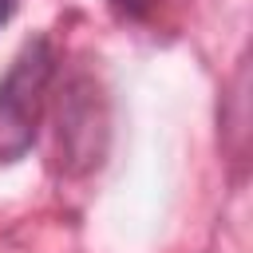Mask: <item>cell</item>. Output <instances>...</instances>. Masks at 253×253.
<instances>
[{
	"label": "cell",
	"instance_id": "obj_3",
	"mask_svg": "<svg viewBox=\"0 0 253 253\" xmlns=\"http://www.w3.org/2000/svg\"><path fill=\"white\" fill-rule=\"evenodd\" d=\"M16 4H20V0H0V24H8V20H12Z\"/></svg>",
	"mask_w": 253,
	"mask_h": 253
},
{
	"label": "cell",
	"instance_id": "obj_1",
	"mask_svg": "<svg viewBox=\"0 0 253 253\" xmlns=\"http://www.w3.org/2000/svg\"><path fill=\"white\" fill-rule=\"evenodd\" d=\"M51 75H55V51L47 36L28 40L12 59L8 75L0 79V162H16L32 150Z\"/></svg>",
	"mask_w": 253,
	"mask_h": 253
},
{
	"label": "cell",
	"instance_id": "obj_2",
	"mask_svg": "<svg viewBox=\"0 0 253 253\" xmlns=\"http://www.w3.org/2000/svg\"><path fill=\"white\" fill-rule=\"evenodd\" d=\"M111 8H115V16H123V20H146V16L158 8V0H111Z\"/></svg>",
	"mask_w": 253,
	"mask_h": 253
}]
</instances>
